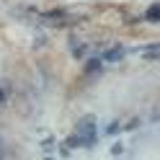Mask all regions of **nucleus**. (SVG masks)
<instances>
[{"instance_id":"f257e3e1","label":"nucleus","mask_w":160,"mask_h":160,"mask_svg":"<svg viewBox=\"0 0 160 160\" xmlns=\"http://www.w3.org/2000/svg\"><path fill=\"white\" fill-rule=\"evenodd\" d=\"M122 57H124V49H119V52L114 49V52H108V54H106V59H111V62H114V59H122Z\"/></svg>"},{"instance_id":"f03ea898","label":"nucleus","mask_w":160,"mask_h":160,"mask_svg":"<svg viewBox=\"0 0 160 160\" xmlns=\"http://www.w3.org/2000/svg\"><path fill=\"white\" fill-rule=\"evenodd\" d=\"M147 18H150V21H158V5H152V11L147 13Z\"/></svg>"}]
</instances>
